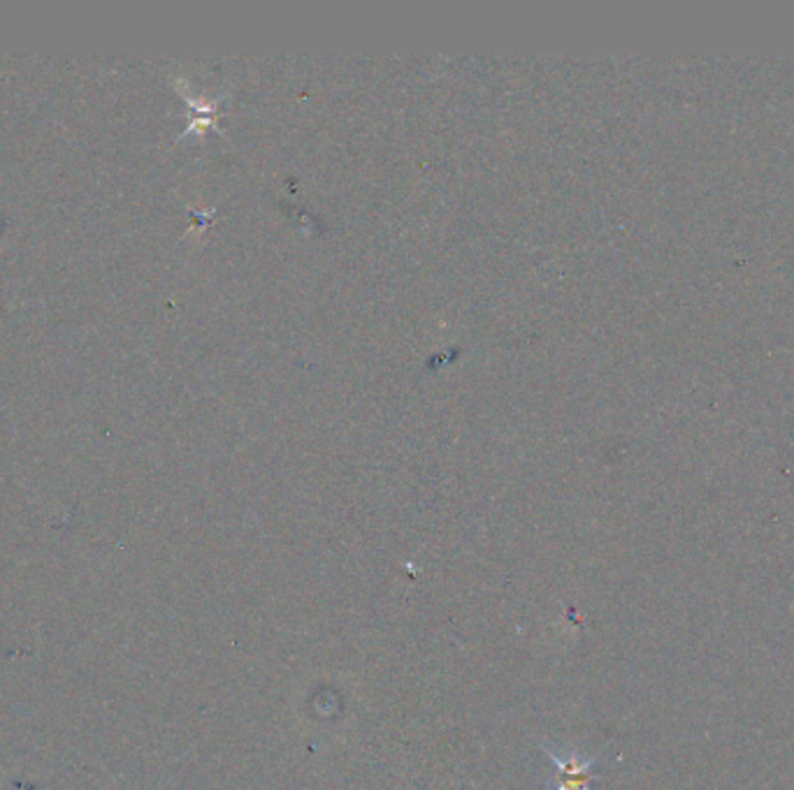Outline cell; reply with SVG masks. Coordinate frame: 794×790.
Segmentation results:
<instances>
[{"label": "cell", "mask_w": 794, "mask_h": 790, "mask_svg": "<svg viewBox=\"0 0 794 790\" xmlns=\"http://www.w3.org/2000/svg\"><path fill=\"white\" fill-rule=\"evenodd\" d=\"M541 752L549 756L555 765V779L553 790H592V781L597 779V760L590 756H584L576 748L567 754H557L549 742H539Z\"/></svg>", "instance_id": "1"}]
</instances>
